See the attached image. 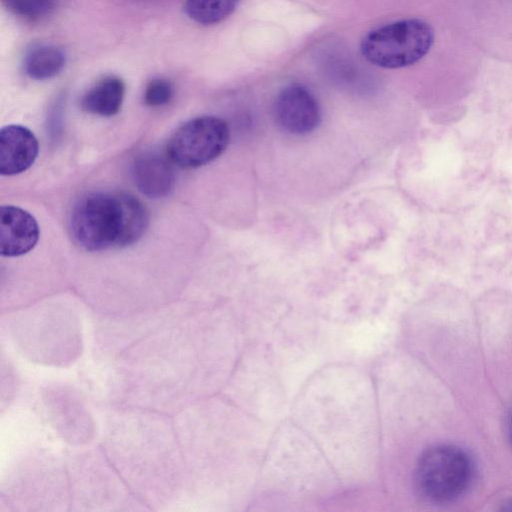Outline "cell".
I'll return each instance as SVG.
<instances>
[{
  "mask_svg": "<svg viewBox=\"0 0 512 512\" xmlns=\"http://www.w3.org/2000/svg\"><path fill=\"white\" fill-rule=\"evenodd\" d=\"M44 403L52 425L71 443H83L93 433V422L80 399L63 387H50L44 391Z\"/></svg>",
  "mask_w": 512,
  "mask_h": 512,
  "instance_id": "cell-6",
  "label": "cell"
},
{
  "mask_svg": "<svg viewBox=\"0 0 512 512\" xmlns=\"http://www.w3.org/2000/svg\"><path fill=\"white\" fill-rule=\"evenodd\" d=\"M39 144L25 126L11 124L0 131V174L12 176L29 169L35 162Z\"/></svg>",
  "mask_w": 512,
  "mask_h": 512,
  "instance_id": "cell-8",
  "label": "cell"
},
{
  "mask_svg": "<svg viewBox=\"0 0 512 512\" xmlns=\"http://www.w3.org/2000/svg\"><path fill=\"white\" fill-rule=\"evenodd\" d=\"M124 95L123 81L114 75L105 76L83 95L81 108L91 114L110 117L119 112Z\"/></svg>",
  "mask_w": 512,
  "mask_h": 512,
  "instance_id": "cell-10",
  "label": "cell"
},
{
  "mask_svg": "<svg viewBox=\"0 0 512 512\" xmlns=\"http://www.w3.org/2000/svg\"><path fill=\"white\" fill-rule=\"evenodd\" d=\"M433 33L421 20L389 23L367 34L361 44L363 56L383 68H401L420 60L430 49Z\"/></svg>",
  "mask_w": 512,
  "mask_h": 512,
  "instance_id": "cell-3",
  "label": "cell"
},
{
  "mask_svg": "<svg viewBox=\"0 0 512 512\" xmlns=\"http://www.w3.org/2000/svg\"><path fill=\"white\" fill-rule=\"evenodd\" d=\"M59 0H3L6 7L15 15L26 19H39L49 15Z\"/></svg>",
  "mask_w": 512,
  "mask_h": 512,
  "instance_id": "cell-13",
  "label": "cell"
},
{
  "mask_svg": "<svg viewBox=\"0 0 512 512\" xmlns=\"http://www.w3.org/2000/svg\"><path fill=\"white\" fill-rule=\"evenodd\" d=\"M229 126L216 116L193 118L171 135L166 148L171 162L182 168H198L211 163L226 150Z\"/></svg>",
  "mask_w": 512,
  "mask_h": 512,
  "instance_id": "cell-4",
  "label": "cell"
},
{
  "mask_svg": "<svg viewBox=\"0 0 512 512\" xmlns=\"http://www.w3.org/2000/svg\"><path fill=\"white\" fill-rule=\"evenodd\" d=\"M66 63L65 52L53 44H39L24 57L25 73L35 80H46L58 75Z\"/></svg>",
  "mask_w": 512,
  "mask_h": 512,
  "instance_id": "cell-11",
  "label": "cell"
},
{
  "mask_svg": "<svg viewBox=\"0 0 512 512\" xmlns=\"http://www.w3.org/2000/svg\"><path fill=\"white\" fill-rule=\"evenodd\" d=\"M507 431L510 441L512 442V408L510 410L507 422Z\"/></svg>",
  "mask_w": 512,
  "mask_h": 512,
  "instance_id": "cell-15",
  "label": "cell"
},
{
  "mask_svg": "<svg viewBox=\"0 0 512 512\" xmlns=\"http://www.w3.org/2000/svg\"><path fill=\"white\" fill-rule=\"evenodd\" d=\"M173 93V85L169 80L154 78L146 85L143 99L147 106L160 107L170 102Z\"/></svg>",
  "mask_w": 512,
  "mask_h": 512,
  "instance_id": "cell-14",
  "label": "cell"
},
{
  "mask_svg": "<svg viewBox=\"0 0 512 512\" xmlns=\"http://www.w3.org/2000/svg\"><path fill=\"white\" fill-rule=\"evenodd\" d=\"M273 111L278 126L292 135H307L321 122L317 99L300 84L284 87L275 99Z\"/></svg>",
  "mask_w": 512,
  "mask_h": 512,
  "instance_id": "cell-5",
  "label": "cell"
},
{
  "mask_svg": "<svg viewBox=\"0 0 512 512\" xmlns=\"http://www.w3.org/2000/svg\"><path fill=\"white\" fill-rule=\"evenodd\" d=\"M473 462L461 448L435 445L425 450L415 468V485L427 501L447 503L461 496L473 478Z\"/></svg>",
  "mask_w": 512,
  "mask_h": 512,
  "instance_id": "cell-2",
  "label": "cell"
},
{
  "mask_svg": "<svg viewBox=\"0 0 512 512\" xmlns=\"http://www.w3.org/2000/svg\"><path fill=\"white\" fill-rule=\"evenodd\" d=\"M240 0H185V14L201 25H214L226 19Z\"/></svg>",
  "mask_w": 512,
  "mask_h": 512,
  "instance_id": "cell-12",
  "label": "cell"
},
{
  "mask_svg": "<svg viewBox=\"0 0 512 512\" xmlns=\"http://www.w3.org/2000/svg\"><path fill=\"white\" fill-rule=\"evenodd\" d=\"M40 230L36 219L26 210L3 205L0 209V253L18 257L31 251L38 242Z\"/></svg>",
  "mask_w": 512,
  "mask_h": 512,
  "instance_id": "cell-7",
  "label": "cell"
},
{
  "mask_svg": "<svg viewBox=\"0 0 512 512\" xmlns=\"http://www.w3.org/2000/svg\"><path fill=\"white\" fill-rule=\"evenodd\" d=\"M148 226L142 202L125 192H92L73 206L69 229L82 249L98 252L137 242Z\"/></svg>",
  "mask_w": 512,
  "mask_h": 512,
  "instance_id": "cell-1",
  "label": "cell"
},
{
  "mask_svg": "<svg viewBox=\"0 0 512 512\" xmlns=\"http://www.w3.org/2000/svg\"><path fill=\"white\" fill-rule=\"evenodd\" d=\"M131 174L137 189L149 198H162L171 193L175 173L168 157L147 152L136 157Z\"/></svg>",
  "mask_w": 512,
  "mask_h": 512,
  "instance_id": "cell-9",
  "label": "cell"
}]
</instances>
